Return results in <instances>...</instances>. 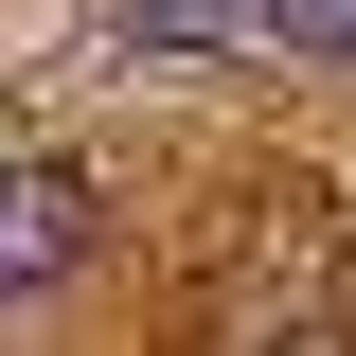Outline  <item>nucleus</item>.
I'll return each instance as SVG.
<instances>
[{
    "label": "nucleus",
    "mask_w": 356,
    "mask_h": 356,
    "mask_svg": "<svg viewBox=\"0 0 356 356\" xmlns=\"http://www.w3.org/2000/svg\"><path fill=\"white\" fill-rule=\"evenodd\" d=\"M285 36H303L321 72H356V0H285Z\"/></svg>",
    "instance_id": "nucleus-3"
},
{
    "label": "nucleus",
    "mask_w": 356,
    "mask_h": 356,
    "mask_svg": "<svg viewBox=\"0 0 356 356\" xmlns=\"http://www.w3.org/2000/svg\"><path fill=\"white\" fill-rule=\"evenodd\" d=\"M107 36L125 54H250V36H285V0H107Z\"/></svg>",
    "instance_id": "nucleus-2"
},
{
    "label": "nucleus",
    "mask_w": 356,
    "mask_h": 356,
    "mask_svg": "<svg viewBox=\"0 0 356 356\" xmlns=\"http://www.w3.org/2000/svg\"><path fill=\"white\" fill-rule=\"evenodd\" d=\"M89 250H107V196H89L72 161H0V303H36V285H72Z\"/></svg>",
    "instance_id": "nucleus-1"
}]
</instances>
